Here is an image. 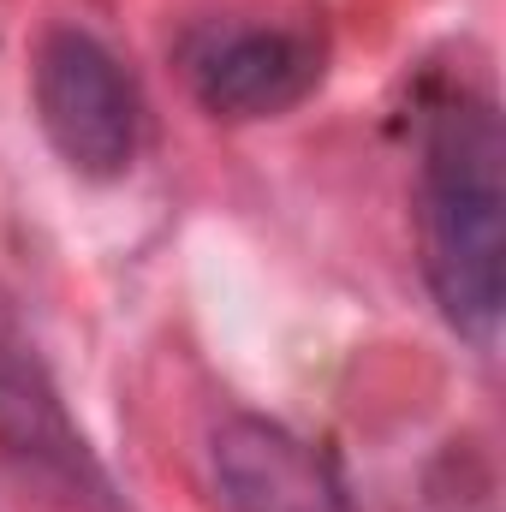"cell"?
Instances as JSON below:
<instances>
[{
	"mask_svg": "<svg viewBox=\"0 0 506 512\" xmlns=\"http://www.w3.org/2000/svg\"><path fill=\"white\" fill-rule=\"evenodd\" d=\"M429 286L447 322L489 340L506 304V137L489 102H447L423 143Z\"/></svg>",
	"mask_w": 506,
	"mask_h": 512,
	"instance_id": "obj_1",
	"label": "cell"
},
{
	"mask_svg": "<svg viewBox=\"0 0 506 512\" xmlns=\"http://www.w3.org/2000/svg\"><path fill=\"white\" fill-rule=\"evenodd\" d=\"M36 120L60 161L84 179H120L137 155L131 84L90 30L60 24L36 42Z\"/></svg>",
	"mask_w": 506,
	"mask_h": 512,
	"instance_id": "obj_2",
	"label": "cell"
},
{
	"mask_svg": "<svg viewBox=\"0 0 506 512\" xmlns=\"http://www.w3.org/2000/svg\"><path fill=\"white\" fill-rule=\"evenodd\" d=\"M0 453L12 465H24L30 477H42L48 489L72 495V501H90V507L108 501L102 465L90 459L84 435L72 429L36 346L18 334L6 304H0Z\"/></svg>",
	"mask_w": 506,
	"mask_h": 512,
	"instance_id": "obj_3",
	"label": "cell"
},
{
	"mask_svg": "<svg viewBox=\"0 0 506 512\" xmlns=\"http://www.w3.org/2000/svg\"><path fill=\"white\" fill-rule=\"evenodd\" d=\"M209 465L233 512H352L310 447L262 417H227L209 441Z\"/></svg>",
	"mask_w": 506,
	"mask_h": 512,
	"instance_id": "obj_4",
	"label": "cell"
},
{
	"mask_svg": "<svg viewBox=\"0 0 506 512\" xmlns=\"http://www.w3.org/2000/svg\"><path fill=\"white\" fill-rule=\"evenodd\" d=\"M316 84V48L292 30H233L197 54V102L215 120H268L304 102Z\"/></svg>",
	"mask_w": 506,
	"mask_h": 512,
	"instance_id": "obj_5",
	"label": "cell"
}]
</instances>
